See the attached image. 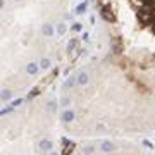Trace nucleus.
<instances>
[{
  "mask_svg": "<svg viewBox=\"0 0 155 155\" xmlns=\"http://www.w3.org/2000/svg\"><path fill=\"white\" fill-rule=\"evenodd\" d=\"M74 116H76V114L72 112V110H64L62 116H60V119H62V122L69 124V122H72V121H74Z\"/></svg>",
  "mask_w": 155,
  "mask_h": 155,
  "instance_id": "1",
  "label": "nucleus"
},
{
  "mask_svg": "<svg viewBox=\"0 0 155 155\" xmlns=\"http://www.w3.org/2000/svg\"><path fill=\"white\" fill-rule=\"evenodd\" d=\"M38 147H40L42 152H50V150L54 148V143H52L50 140H42L40 143H38Z\"/></svg>",
  "mask_w": 155,
  "mask_h": 155,
  "instance_id": "2",
  "label": "nucleus"
},
{
  "mask_svg": "<svg viewBox=\"0 0 155 155\" xmlns=\"http://www.w3.org/2000/svg\"><path fill=\"white\" fill-rule=\"evenodd\" d=\"M76 78H78V85L79 86H86L88 85V81H90V76H88L86 72H79Z\"/></svg>",
  "mask_w": 155,
  "mask_h": 155,
  "instance_id": "3",
  "label": "nucleus"
},
{
  "mask_svg": "<svg viewBox=\"0 0 155 155\" xmlns=\"http://www.w3.org/2000/svg\"><path fill=\"white\" fill-rule=\"evenodd\" d=\"M42 33L45 36H52L54 33H55V28H54L52 24H48V22H45V24L42 26Z\"/></svg>",
  "mask_w": 155,
  "mask_h": 155,
  "instance_id": "4",
  "label": "nucleus"
},
{
  "mask_svg": "<svg viewBox=\"0 0 155 155\" xmlns=\"http://www.w3.org/2000/svg\"><path fill=\"white\" fill-rule=\"evenodd\" d=\"M38 67H40V64L29 62L28 66H26V71H28V74H31V76H35L36 72H38Z\"/></svg>",
  "mask_w": 155,
  "mask_h": 155,
  "instance_id": "5",
  "label": "nucleus"
},
{
  "mask_svg": "<svg viewBox=\"0 0 155 155\" xmlns=\"http://www.w3.org/2000/svg\"><path fill=\"white\" fill-rule=\"evenodd\" d=\"M100 148H102V152H105V154H109V152H112L114 148V143L112 141H104V143H102V145H100Z\"/></svg>",
  "mask_w": 155,
  "mask_h": 155,
  "instance_id": "6",
  "label": "nucleus"
},
{
  "mask_svg": "<svg viewBox=\"0 0 155 155\" xmlns=\"http://www.w3.org/2000/svg\"><path fill=\"white\" fill-rule=\"evenodd\" d=\"M76 85H78V78L71 76V78H67V79H66V83H64V88H74Z\"/></svg>",
  "mask_w": 155,
  "mask_h": 155,
  "instance_id": "7",
  "label": "nucleus"
},
{
  "mask_svg": "<svg viewBox=\"0 0 155 155\" xmlns=\"http://www.w3.org/2000/svg\"><path fill=\"white\" fill-rule=\"evenodd\" d=\"M10 98H12V92L9 88H4L2 90V102H9Z\"/></svg>",
  "mask_w": 155,
  "mask_h": 155,
  "instance_id": "8",
  "label": "nucleus"
},
{
  "mask_svg": "<svg viewBox=\"0 0 155 155\" xmlns=\"http://www.w3.org/2000/svg\"><path fill=\"white\" fill-rule=\"evenodd\" d=\"M50 66H52L50 59H42V60H40V69L47 71V69H50Z\"/></svg>",
  "mask_w": 155,
  "mask_h": 155,
  "instance_id": "9",
  "label": "nucleus"
},
{
  "mask_svg": "<svg viewBox=\"0 0 155 155\" xmlns=\"http://www.w3.org/2000/svg\"><path fill=\"white\" fill-rule=\"evenodd\" d=\"M66 29H67V28H66V24H64V22H59V24L55 26L57 35H60V36H62V35H66Z\"/></svg>",
  "mask_w": 155,
  "mask_h": 155,
  "instance_id": "10",
  "label": "nucleus"
},
{
  "mask_svg": "<svg viewBox=\"0 0 155 155\" xmlns=\"http://www.w3.org/2000/svg\"><path fill=\"white\" fill-rule=\"evenodd\" d=\"M64 143H66V148H64L62 155H69V152L74 150V143H69V141H64Z\"/></svg>",
  "mask_w": 155,
  "mask_h": 155,
  "instance_id": "11",
  "label": "nucleus"
},
{
  "mask_svg": "<svg viewBox=\"0 0 155 155\" xmlns=\"http://www.w3.org/2000/svg\"><path fill=\"white\" fill-rule=\"evenodd\" d=\"M85 10H86V2H81L76 7V14H85Z\"/></svg>",
  "mask_w": 155,
  "mask_h": 155,
  "instance_id": "12",
  "label": "nucleus"
},
{
  "mask_svg": "<svg viewBox=\"0 0 155 155\" xmlns=\"http://www.w3.org/2000/svg\"><path fill=\"white\" fill-rule=\"evenodd\" d=\"M47 110H48V112H55V110H57V104H55V102H48Z\"/></svg>",
  "mask_w": 155,
  "mask_h": 155,
  "instance_id": "13",
  "label": "nucleus"
},
{
  "mask_svg": "<svg viewBox=\"0 0 155 155\" xmlns=\"http://www.w3.org/2000/svg\"><path fill=\"white\" fill-rule=\"evenodd\" d=\"M102 16L105 17V21H114V16H110L107 10H102Z\"/></svg>",
  "mask_w": 155,
  "mask_h": 155,
  "instance_id": "14",
  "label": "nucleus"
},
{
  "mask_svg": "<svg viewBox=\"0 0 155 155\" xmlns=\"http://www.w3.org/2000/svg\"><path fill=\"white\" fill-rule=\"evenodd\" d=\"M60 104H62L64 107H67V105H69V104H71V98H69V97H64V98L60 100Z\"/></svg>",
  "mask_w": 155,
  "mask_h": 155,
  "instance_id": "15",
  "label": "nucleus"
},
{
  "mask_svg": "<svg viewBox=\"0 0 155 155\" xmlns=\"http://www.w3.org/2000/svg\"><path fill=\"white\" fill-rule=\"evenodd\" d=\"M76 45H78V42H76V40H71V42H69V52H71L72 48H74Z\"/></svg>",
  "mask_w": 155,
  "mask_h": 155,
  "instance_id": "16",
  "label": "nucleus"
},
{
  "mask_svg": "<svg viewBox=\"0 0 155 155\" xmlns=\"http://www.w3.org/2000/svg\"><path fill=\"white\" fill-rule=\"evenodd\" d=\"M72 31H81V24H79V22L72 24Z\"/></svg>",
  "mask_w": 155,
  "mask_h": 155,
  "instance_id": "17",
  "label": "nucleus"
},
{
  "mask_svg": "<svg viewBox=\"0 0 155 155\" xmlns=\"http://www.w3.org/2000/svg\"><path fill=\"white\" fill-rule=\"evenodd\" d=\"M10 104H12V107H19L22 104V100L19 98V100H14V102H10Z\"/></svg>",
  "mask_w": 155,
  "mask_h": 155,
  "instance_id": "18",
  "label": "nucleus"
},
{
  "mask_svg": "<svg viewBox=\"0 0 155 155\" xmlns=\"http://www.w3.org/2000/svg\"><path fill=\"white\" fill-rule=\"evenodd\" d=\"M143 145H145L147 148H154V145H152V143H150L148 140H145V141H143Z\"/></svg>",
  "mask_w": 155,
  "mask_h": 155,
  "instance_id": "19",
  "label": "nucleus"
},
{
  "mask_svg": "<svg viewBox=\"0 0 155 155\" xmlns=\"http://www.w3.org/2000/svg\"><path fill=\"white\" fill-rule=\"evenodd\" d=\"M92 152H93V148H92V147H86V148H85V154H86V155H90Z\"/></svg>",
  "mask_w": 155,
  "mask_h": 155,
  "instance_id": "20",
  "label": "nucleus"
},
{
  "mask_svg": "<svg viewBox=\"0 0 155 155\" xmlns=\"http://www.w3.org/2000/svg\"><path fill=\"white\" fill-rule=\"evenodd\" d=\"M10 110H12V109H10V107H7V109H4V110H2V114H7V112H10Z\"/></svg>",
  "mask_w": 155,
  "mask_h": 155,
  "instance_id": "21",
  "label": "nucleus"
},
{
  "mask_svg": "<svg viewBox=\"0 0 155 155\" xmlns=\"http://www.w3.org/2000/svg\"><path fill=\"white\" fill-rule=\"evenodd\" d=\"M50 155H59V154H57V152H50Z\"/></svg>",
  "mask_w": 155,
  "mask_h": 155,
  "instance_id": "22",
  "label": "nucleus"
},
{
  "mask_svg": "<svg viewBox=\"0 0 155 155\" xmlns=\"http://www.w3.org/2000/svg\"><path fill=\"white\" fill-rule=\"evenodd\" d=\"M16 2H21V0H16Z\"/></svg>",
  "mask_w": 155,
  "mask_h": 155,
  "instance_id": "23",
  "label": "nucleus"
}]
</instances>
